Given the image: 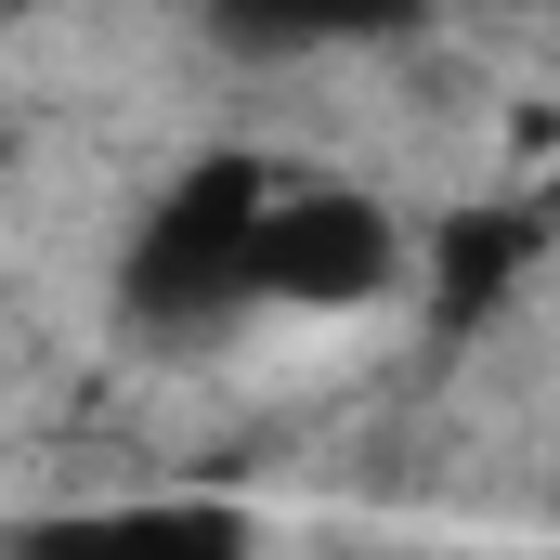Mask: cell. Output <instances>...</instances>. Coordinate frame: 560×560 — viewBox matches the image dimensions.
Instances as JSON below:
<instances>
[{
  "instance_id": "3957f363",
  "label": "cell",
  "mask_w": 560,
  "mask_h": 560,
  "mask_svg": "<svg viewBox=\"0 0 560 560\" xmlns=\"http://www.w3.org/2000/svg\"><path fill=\"white\" fill-rule=\"evenodd\" d=\"M0 560H261L235 495H105V509H39Z\"/></svg>"
},
{
  "instance_id": "277c9868",
  "label": "cell",
  "mask_w": 560,
  "mask_h": 560,
  "mask_svg": "<svg viewBox=\"0 0 560 560\" xmlns=\"http://www.w3.org/2000/svg\"><path fill=\"white\" fill-rule=\"evenodd\" d=\"M535 248H548V209H535V196H482V209H443V222H418L430 313H443V326H482L509 287L535 275Z\"/></svg>"
},
{
  "instance_id": "7a4b0ae2",
  "label": "cell",
  "mask_w": 560,
  "mask_h": 560,
  "mask_svg": "<svg viewBox=\"0 0 560 560\" xmlns=\"http://www.w3.org/2000/svg\"><path fill=\"white\" fill-rule=\"evenodd\" d=\"M392 287H418V222L352 170H275L248 313H378Z\"/></svg>"
},
{
  "instance_id": "6da1fadb",
  "label": "cell",
  "mask_w": 560,
  "mask_h": 560,
  "mask_svg": "<svg viewBox=\"0 0 560 560\" xmlns=\"http://www.w3.org/2000/svg\"><path fill=\"white\" fill-rule=\"evenodd\" d=\"M261 209H275V156H248V143L183 156V170L143 196L131 248H118V300H131V326L183 339V326L248 313V248H261Z\"/></svg>"
}]
</instances>
